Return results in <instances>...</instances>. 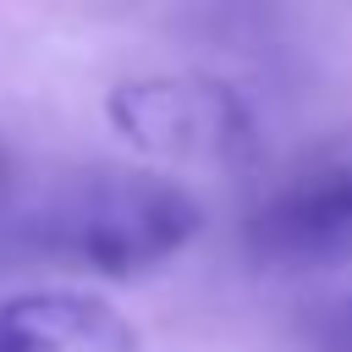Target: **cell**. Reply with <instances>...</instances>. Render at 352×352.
I'll return each mask as SVG.
<instances>
[{
    "label": "cell",
    "mask_w": 352,
    "mask_h": 352,
    "mask_svg": "<svg viewBox=\"0 0 352 352\" xmlns=\"http://www.w3.org/2000/svg\"><path fill=\"white\" fill-rule=\"evenodd\" d=\"M204 226L198 198L160 170H94L28 214V242L94 275H143L176 258Z\"/></svg>",
    "instance_id": "obj_1"
},
{
    "label": "cell",
    "mask_w": 352,
    "mask_h": 352,
    "mask_svg": "<svg viewBox=\"0 0 352 352\" xmlns=\"http://www.w3.org/2000/svg\"><path fill=\"white\" fill-rule=\"evenodd\" d=\"M110 126L165 165H236L253 148L248 104L214 77H132L104 94Z\"/></svg>",
    "instance_id": "obj_2"
},
{
    "label": "cell",
    "mask_w": 352,
    "mask_h": 352,
    "mask_svg": "<svg viewBox=\"0 0 352 352\" xmlns=\"http://www.w3.org/2000/svg\"><path fill=\"white\" fill-rule=\"evenodd\" d=\"M0 352H143V336L99 292L38 286L0 297Z\"/></svg>",
    "instance_id": "obj_3"
},
{
    "label": "cell",
    "mask_w": 352,
    "mask_h": 352,
    "mask_svg": "<svg viewBox=\"0 0 352 352\" xmlns=\"http://www.w3.org/2000/svg\"><path fill=\"white\" fill-rule=\"evenodd\" d=\"M352 231V160L330 165L319 176H302L297 187H286L264 214H258V242L297 253V248H319Z\"/></svg>",
    "instance_id": "obj_4"
},
{
    "label": "cell",
    "mask_w": 352,
    "mask_h": 352,
    "mask_svg": "<svg viewBox=\"0 0 352 352\" xmlns=\"http://www.w3.org/2000/svg\"><path fill=\"white\" fill-rule=\"evenodd\" d=\"M330 352H352V302L341 308V319H336V330H330Z\"/></svg>",
    "instance_id": "obj_5"
},
{
    "label": "cell",
    "mask_w": 352,
    "mask_h": 352,
    "mask_svg": "<svg viewBox=\"0 0 352 352\" xmlns=\"http://www.w3.org/2000/svg\"><path fill=\"white\" fill-rule=\"evenodd\" d=\"M0 198H6V160H0Z\"/></svg>",
    "instance_id": "obj_6"
}]
</instances>
